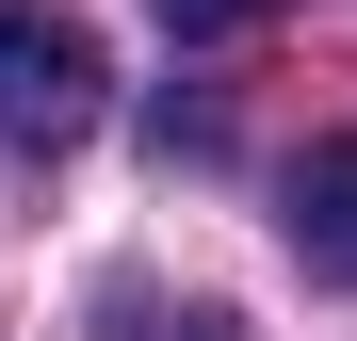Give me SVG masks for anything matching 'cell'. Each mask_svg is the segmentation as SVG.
I'll use <instances>...</instances> for the list:
<instances>
[{
  "mask_svg": "<svg viewBox=\"0 0 357 341\" xmlns=\"http://www.w3.org/2000/svg\"><path fill=\"white\" fill-rule=\"evenodd\" d=\"M146 146H162V162H211V146H227V114H211V98H162V114H146Z\"/></svg>",
  "mask_w": 357,
  "mask_h": 341,
  "instance_id": "3957f363",
  "label": "cell"
},
{
  "mask_svg": "<svg viewBox=\"0 0 357 341\" xmlns=\"http://www.w3.org/2000/svg\"><path fill=\"white\" fill-rule=\"evenodd\" d=\"M114 114V49L82 33V17H49V0H0V146H82Z\"/></svg>",
  "mask_w": 357,
  "mask_h": 341,
  "instance_id": "6da1fadb",
  "label": "cell"
},
{
  "mask_svg": "<svg viewBox=\"0 0 357 341\" xmlns=\"http://www.w3.org/2000/svg\"><path fill=\"white\" fill-rule=\"evenodd\" d=\"M276 227H292V260H309L325 293H357V130H325V146L276 179Z\"/></svg>",
  "mask_w": 357,
  "mask_h": 341,
  "instance_id": "7a4b0ae2",
  "label": "cell"
},
{
  "mask_svg": "<svg viewBox=\"0 0 357 341\" xmlns=\"http://www.w3.org/2000/svg\"><path fill=\"white\" fill-rule=\"evenodd\" d=\"M146 341H244V325H227V309H178V325H146Z\"/></svg>",
  "mask_w": 357,
  "mask_h": 341,
  "instance_id": "5b68a950",
  "label": "cell"
},
{
  "mask_svg": "<svg viewBox=\"0 0 357 341\" xmlns=\"http://www.w3.org/2000/svg\"><path fill=\"white\" fill-rule=\"evenodd\" d=\"M162 33H244V17H276V0H146Z\"/></svg>",
  "mask_w": 357,
  "mask_h": 341,
  "instance_id": "277c9868",
  "label": "cell"
}]
</instances>
